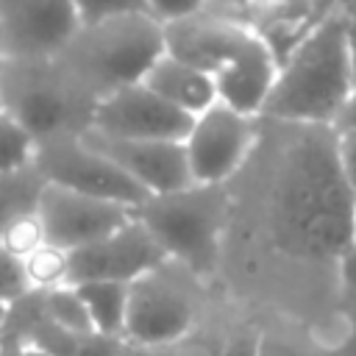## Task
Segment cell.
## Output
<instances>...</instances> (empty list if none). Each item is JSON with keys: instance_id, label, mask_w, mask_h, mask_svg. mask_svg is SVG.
Listing matches in <instances>:
<instances>
[{"instance_id": "cell-31", "label": "cell", "mask_w": 356, "mask_h": 356, "mask_svg": "<svg viewBox=\"0 0 356 356\" xmlns=\"http://www.w3.org/2000/svg\"><path fill=\"white\" fill-rule=\"evenodd\" d=\"M253 3H256V0H206L203 11L222 17V11H248Z\"/></svg>"}, {"instance_id": "cell-15", "label": "cell", "mask_w": 356, "mask_h": 356, "mask_svg": "<svg viewBox=\"0 0 356 356\" xmlns=\"http://www.w3.org/2000/svg\"><path fill=\"white\" fill-rule=\"evenodd\" d=\"M142 83L159 95L164 103H170L172 108L189 114V117H200L206 108H211L217 103V89H214V78L189 64L181 61L170 53H164L142 78Z\"/></svg>"}, {"instance_id": "cell-5", "label": "cell", "mask_w": 356, "mask_h": 356, "mask_svg": "<svg viewBox=\"0 0 356 356\" xmlns=\"http://www.w3.org/2000/svg\"><path fill=\"white\" fill-rule=\"evenodd\" d=\"M228 209L225 184H189L175 192L150 195L134 209V220L145 225L167 261H178L195 275H209L220 259Z\"/></svg>"}, {"instance_id": "cell-28", "label": "cell", "mask_w": 356, "mask_h": 356, "mask_svg": "<svg viewBox=\"0 0 356 356\" xmlns=\"http://www.w3.org/2000/svg\"><path fill=\"white\" fill-rule=\"evenodd\" d=\"M337 8L345 22V39H348V53H350V67H353V81H356V0H339Z\"/></svg>"}, {"instance_id": "cell-27", "label": "cell", "mask_w": 356, "mask_h": 356, "mask_svg": "<svg viewBox=\"0 0 356 356\" xmlns=\"http://www.w3.org/2000/svg\"><path fill=\"white\" fill-rule=\"evenodd\" d=\"M259 348H261V334L256 331H239L234 334L225 348L220 350V356H259Z\"/></svg>"}, {"instance_id": "cell-16", "label": "cell", "mask_w": 356, "mask_h": 356, "mask_svg": "<svg viewBox=\"0 0 356 356\" xmlns=\"http://www.w3.org/2000/svg\"><path fill=\"white\" fill-rule=\"evenodd\" d=\"M42 192L44 178L33 164L14 172H0V242L14 225L36 217Z\"/></svg>"}, {"instance_id": "cell-26", "label": "cell", "mask_w": 356, "mask_h": 356, "mask_svg": "<svg viewBox=\"0 0 356 356\" xmlns=\"http://www.w3.org/2000/svg\"><path fill=\"white\" fill-rule=\"evenodd\" d=\"M337 150H339L342 175H345V181H348L350 192L356 195V128L337 131Z\"/></svg>"}, {"instance_id": "cell-25", "label": "cell", "mask_w": 356, "mask_h": 356, "mask_svg": "<svg viewBox=\"0 0 356 356\" xmlns=\"http://www.w3.org/2000/svg\"><path fill=\"white\" fill-rule=\"evenodd\" d=\"M147 6L159 22H172V19H184L203 11L206 0H147Z\"/></svg>"}, {"instance_id": "cell-2", "label": "cell", "mask_w": 356, "mask_h": 356, "mask_svg": "<svg viewBox=\"0 0 356 356\" xmlns=\"http://www.w3.org/2000/svg\"><path fill=\"white\" fill-rule=\"evenodd\" d=\"M356 81L339 8L325 11L278 64L261 114L292 125H337Z\"/></svg>"}, {"instance_id": "cell-14", "label": "cell", "mask_w": 356, "mask_h": 356, "mask_svg": "<svg viewBox=\"0 0 356 356\" xmlns=\"http://www.w3.org/2000/svg\"><path fill=\"white\" fill-rule=\"evenodd\" d=\"M278 72V61L267 42L253 31L250 39L239 47L234 58H228L211 78L217 89V103L228 106L236 114L256 117L264 108V100L273 89Z\"/></svg>"}, {"instance_id": "cell-37", "label": "cell", "mask_w": 356, "mask_h": 356, "mask_svg": "<svg viewBox=\"0 0 356 356\" xmlns=\"http://www.w3.org/2000/svg\"><path fill=\"white\" fill-rule=\"evenodd\" d=\"M0 67H3V50H0Z\"/></svg>"}, {"instance_id": "cell-21", "label": "cell", "mask_w": 356, "mask_h": 356, "mask_svg": "<svg viewBox=\"0 0 356 356\" xmlns=\"http://www.w3.org/2000/svg\"><path fill=\"white\" fill-rule=\"evenodd\" d=\"M78 339L72 331L61 328L58 323H53L47 314H42L31 331H28V348H36L47 356H72L75 348H78Z\"/></svg>"}, {"instance_id": "cell-13", "label": "cell", "mask_w": 356, "mask_h": 356, "mask_svg": "<svg viewBox=\"0 0 356 356\" xmlns=\"http://www.w3.org/2000/svg\"><path fill=\"white\" fill-rule=\"evenodd\" d=\"M83 139L114 161L147 195L175 192L192 184L184 142H145V139H108L86 131Z\"/></svg>"}, {"instance_id": "cell-18", "label": "cell", "mask_w": 356, "mask_h": 356, "mask_svg": "<svg viewBox=\"0 0 356 356\" xmlns=\"http://www.w3.org/2000/svg\"><path fill=\"white\" fill-rule=\"evenodd\" d=\"M44 314H47L53 323H58L61 328L72 331L75 337H86V334H92L89 312H86V306H83L78 289L70 286V284L44 289Z\"/></svg>"}, {"instance_id": "cell-20", "label": "cell", "mask_w": 356, "mask_h": 356, "mask_svg": "<svg viewBox=\"0 0 356 356\" xmlns=\"http://www.w3.org/2000/svg\"><path fill=\"white\" fill-rule=\"evenodd\" d=\"M25 267H28V278H31L33 289H53V286L64 284L67 253H61L50 245H42L31 256H25Z\"/></svg>"}, {"instance_id": "cell-22", "label": "cell", "mask_w": 356, "mask_h": 356, "mask_svg": "<svg viewBox=\"0 0 356 356\" xmlns=\"http://www.w3.org/2000/svg\"><path fill=\"white\" fill-rule=\"evenodd\" d=\"M31 289H33V284L28 278L25 259L0 245V303L8 306L14 300H19L22 295H28Z\"/></svg>"}, {"instance_id": "cell-32", "label": "cell", "mask_w": 356, "mask_h": 356, "mask_svg": "<svg viewBox=\"0 0 356 356\" xmlns=\"http://www.w3.org/2000/svg\"><path fill=\"white\" fill-rule=\"evenodd\" d=\"M339 356H356V337L342 348V353H339Z\"/></svg>"}, {"instance_id": "cell-35", "label": "cell", "mask_w": 356, "mask_h": 356, "mask_svg": "<svg viewBox=\"0 0 356 356\" xmlns=\"http://www.w3.org/2000/svg\"><path fill=\"white\" fill-rule=\"evenodd\" d=\"M3 314H6V306H3V303H0V320H3Z\"/></svg>"}, {"instance_id": "cell-3", "label": "cell", "mask_w": 356, "mask_h": 356, "mask_svg": "<svg viewBox=\"0 0 356 356\" xmlns=\"http://www.w3.org/2000/svg\"><path fill=\"white\" fill-rule=\"evenodd\" d=\"M164 53V25L153 14H122L83 22L53 58L81 89L103 100L117 89L142 83Z\"/></svg>"}, {"instance_id": "cell-34", "label": "cell", "mask_w": 356, "mask_h": 356, "mask_svg": "<svg viewBox=\"0 0 356 356\" xmlns=\"http://www.w3.org/2000/svg\"><path fill=\"white\" fill-rule=\"evenodd\" d=\"M22 356H47V353H42V350H36V348H25Z\"/></svg>"}, {"instance_id": "cell-8", "label": "cell", "mask_w": 356, "mask_h": 356, "mask_svg": "<svg viewBox=\"0 0 356 356\" xmlns=\"http://www.w3.org/2000/svg\"><path fill=\"white\" fill-rule=\"evenodd\" d=\"M253 139V117L236 114L222 103L206 108L184 139L192 184H225L250 153Z\"/></svg>"}, {"instance_id": "cell-10", "label": "cell", "mask_w": 356, "mask_h": 356, "mask_svg": "<svg viewBox=\"0 0 356 356\" xmlns=\"http://www.w3.org/2000/svg\"><path fill=\"white\" fill-rule=\"evenodd\" d=\"M192 122L195 117L172 108L145 83H134L97 100L89 131L108 139L184 142Z\"/></svg>"}, {"instance_id": "cell-30", "label": "cell", "mask_w": 356, "mask_h": 356, "mask_svg": "<svg viewBox=\"0 0 356 356\" xmlns=\"http://www.w3.org/2000/svg\"><path fill=\"white\" fill-rule=\"evenodd\" d=\"M259 356H312L284 339H275V337H261V348H259Z\"/></svg>"}, {"instance_id": "cell-12", "label": "cell", "mask_w": 356, "mask_h": 356, "mask_svg": "<svg viewBox=\"0 0 356 356\" xmlns=\"http://www.w3.org/2000/svg\"><path fill=\"white\" fill-rule=\"evenodd\" d=\"M164 267L128 284L122 339L139 345L142 350L167 348L178 342L192 325V306L186 295L164 278Z\"/></svg>"}, {"instance_id": "cell-33", "label": "cell", "mask_w": 356, "mask_h": 356, "mask_svg": "<svg viewBox=\"0 0 356 356\" xmlns=\"http://www.w3.org/2000/svg\"><path fill=\"white\" fill-rule=\"evenodd\" d=\"M139 356H175V353H164V350H142Z\"/></svg>"}, {"instance_id": "cell-11", "label": "cell", "mask_w": 356, "mask_h": 356, "mask_svg": "<svg viewBox=\"0 0 356 356\" xmlns=\"http://www.w3.org/2000/svg\"><path fill=\"white\" fill-rule=\"evenodd\" d=\"M131 217H134V209L86 197L50 184H44V192L39 197V211H36L44 245L61 253H72L78 248H86L114 234Z\"/></svg>"}, {"instance_id": "cell-23", "label": "cell", "mask_w": 356, "mask_h": 356, "mask_svg": "<svg viewBox=\"0 0 356 356\" xmlns=\"http://www.w3.org/2000/svg\"><path fill=\"white\" fill-rule=\"evenodd\" d=\"M72 3L81 14V25L122 14H150L147 0H72Z\"/></svg>"}, {"instance_id": "cell-7", "label": "cell", "mask_w": 356, "mask_h": 356, "mask_svg": "<svg viewBox=\"0 0 356 356\" xmlns=\"http://www.w3.org/2000/svg\"><path fill=\"white\" fill-rule=\"evenodd\" d=\"M167 264L164 250L134 217L117 228L114 234L67 253V275L64 284L78 286L89 281H114L134 284L159 267Z\"/></svg>"}, {"instance_id": "cell-17", "label": "cell", "mask_w": 356, "mask_h": 356, "mask_svg": "<svg viewBox=\"0 0 356 356\" xmlns=\"http://www.w3.org/2000/svg\"><path fill=\"white\" fill-rule=\"evenodd\" d=\"M95 334L106 337H120L125 331V312H128V284H114V281H89L75 286Z\"/></svg>"}, {"instance_id": "cell-6", "label": "cell", "mask_w": 356, "mask_h": 356, "mask_svg": "<svg viewBox=\"0 0 356 356\" xmlns=\"http://www.w3.org/2000/svg\"><path fill=\"white\" fill-rule=\"evenodd\" d=\"M33 167L50 186L108 200L125 209H136L150 197L83 136H58L36 145Z\"/></svg>"}, {"instance_id": "cell-36", "label": "cell", "mask_w": 356, "mask_h": 356, "mask_svg": "<svg viewBox=\"0 0 356 356\" xmlns=\"http://www.w3.org/2000/svg\"><path fill=\"white\" fill-rule=\"evenodd\" d=\"M353 245H356V225H353Z\"/></svg>"}, {"instance_id": "cell-29", "label": "cell", "mask_w": 356, "mask_h": 356, "mask_svg": "<svg viewBox=\"0 0 356 356\" xmlns=\"http://www.w3.org/2000/svg\"><path fill=\"white\" fill-rule=\"evenodd\" d=\"M339 278H342L345 300L356 309V245L339 259Z\"/></svg>"}, {"instance_id": "cell-1", "label": "cell", "mask_w": 356, "mask_h": 356, "mask_svg": "<svg viewBox=\"0 0 356 356\" xmlns=\"http://www.w3.org/2000/svg\"><path fill=\"white\" fill-rule=\"evenodd\" d=\"M270 236L303 261H339L353 248L356 195L337 150V128L300 125L275 167L270 189Z\"/></svg>"}, {"instance_id": "cell-24", "label": "cell", "mask_w": 356, "mask_h": 356, "mask_svg": "<svg viewBox=\"0 0 356 356\" xmlns=\"http://www.w3.org/2000/svg\"><path fill=\"white\" fill-rule=\"evenodd\" d=\"M125 339L106 337V334H86L78 339V348L72 356H125Z\"/></svg>"}, {"instance_id": "cell-19", "label": "cell", "mask_w": 356, "mask_h": 356, "mask_svg": "<svg viewBox=\"0 0 356 356\" xmlns=\"http://www.w3.org/2000/svg\"><path fill=\"white\" fill-rule=\"evenodd\" d=\"M36 142L0 111V172H14L28 164H33Z\"/></svg>"}, {"instance_id": "cell-9", "label": "cell", "mask_w": 356, "mask_h": 356, "mask_svg": "<svg viewBox=\"0 0 356 356\" xmlns=\"http://www.w3.org/2000/svg\"><path fill=\"white\" fill-rule=\"evenodd\" d=\"M72 0H0L3 58H53L78 33Z\"/></svg>"}, {"instance_id": "cell-4", "label": "cell", "mask_w": 356, "mask_h": 356, "mask_svg": "<svg viewBox=\"0 0 356 356\" xmlns=\"http://www.w3.org/2000/svg\"><path fill=\"white\" fill-rule=\"evenodd\" d=\"M97 100L81 89L56 58H3L0 111L36 145L58 136H83Z\"/></svg>"}]
</instances>
